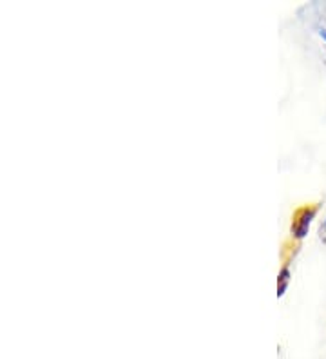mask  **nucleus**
Segmentation results:
<instances>
[{
  "label": "nucleus",
  "instance_id": "2",
  "mask_svg": "<svg viewBox=\"0 0 326 359\" xmlns=\"http://www.w3.org/2000/svg\"><path fill=\"white\" fill-rule=\"evenodd\" d=\"M290 281H292V271L288 265H285V267L279 271L278 274V298H283L285 294H287L288 287H290Z\"/></svg>",
  "mask_w": 326,
  "mask_h": 359
},
{
  "label": "nucleus",
  "instance_id": "3",
  "mask_svg": "<svg viewBox=\"0 0 326 359\" xmlns=\"http://www.w3.org/2000/svg\"><path fill=\"white\" fill-rule=\"evenodd\" d=\"M319 236H321V240L326 243V218L322 219L321 227H319Z\"/></svg>",
  "mask_w": 326,
  "mask_h": 359
},
{
  "label": "nucleus",
  "instance_id": "1",
  "mask_svg": "<svg viewBox=\"0 0 326 359\" xmlns=\"http://www.w3.org/2000/svg\"><path fill=\"white\" fill-rule=\"evenodd\" d=\"M318 212H319V205H304L297 210L296 215H294V218H292V227H290L294 240L301 241L308 236L310 227H312L313 219H315Z\"/></svg>",
  "mask_w": 326,
  "mask_h": 359
},
{
  "label": "nucleus",
  "instance_id": "4",
  "mask_svg": "<svg viewBox=\"0 0 326 359\" xmlns=\"http://www.w3.org/2000/svg\"><path fill=\"white\" fill-rule=\"evenodd\" d=\"M318 35L321 36V40L326 44V27H318Z\"/></svg>",
  "mask_w": 326,
  "mask_h": 359
}]
</instances>
